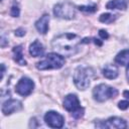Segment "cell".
Here are the masks:
<instances>
[{
    "label": "cell",
    "instance_id": "obj_5",
    "mask_svg": "<svg viewBox=\"0 0 129 129\" xmlns=\"http://www.w3.org/2000/svg\"><path fill=\"white\" fill-rule=\"evenodd\" d=\"M63 108L71 112L75 118H81L84 115V109L80 106V101L78 97L74 94H70L64 97L63 100Z\"/></svg>",
    "mask_w": 129,
    "mask_h": 129
},
{
    "label": "cell",
    "instance_id": "obj_3",
    "mask_svg": "<svg viewBox=\"0 0 129 129\" xmlns=\"http://www.w3.org/2000/svg\"><path fill=\"white\" fill-rule=\"evenodd\" d=\"M64 64V58L59 53H48L42 60L36 63V68L40 71L50 69H60Z\"/></svg>",
    "mask_w": 129,
    "mask_h": 129
},
{
    "label": "cell",
    "instance_id": "obj_22",
    "mask_svg": "<svg viewBox=\"0 0 129 129\" xmlns=\"http://www.w3.org/2000/svg\"><path fill=\"white\" fill-rule=\"evenodd\" d=\"M99 34H100V36H101L103 39H105V38H108V37H109V35H108L107 31H106V30H103V29H101V30L99 31Z\"/></svg>",
    "mask_w": 129,
    "mask_h": 129
},
{
    "label": "cell",
    "instance_id": "obj_6",
    "mask_svg": "<svg viewBox=\"0 0 129 129\" xmlns=\"http://www.w3.org/2000/svg\"><path fill=\"white\" fill-rule=\"evenodd\" d=\"M53 14L62 19H73L76 15V9L73 4L64 2L56 4L53 8Z\"/></svg>",
    "mask_w": 129,
    "mask_h": 129
},
{
    "label": "cell",
    "instance_id": "obj_17",
    "mask_svg": "<svg viewBox=\"0 0 129 129\" xmlns=\"http://www.w3.org/2000/svg\"><path fill=\"white\" fill-rule=\"evenodd\" d=\"M115 19H116V15H113V14H110V13L102 14L99 18V20L101 22H104V23H112Z\"/></svg>",
    "mask_w": 129,
    "mask_h": 129
},
{
    "label": "cell",
    "instance_id": "obj_9",
    "mask_svg": "<svg viewBox=\"0 0 129 129\" xmlns=\"http://www.w3.org/2000/svg\"><path fill=\"white\" fill-rule=\"evenodd\" d=\"M21 108H22V104L20 101L15 99H9L3 103L1 110L4 115H10L16 111H19Z\"/></svg>",
    "mask_w": 129,
    "mask_h": 129
},
{
    "label": "cell",
    "instance_id": "obj_13",
    "mask_svg": "<svg viewBox=\"0 0 129 129\" xmlns=\"http://www.w3.org/2000/svg\"><path fill=\"white\" fill-rule=\"evenodd\" d=\"M43 51H44V48H43V45L38 41V40H35L33 41L30 46H29V53L34 56V57H37V56H41L43 54Z\"/></svg>",
    "mask_w": 129,
    "mask_h": 129
},
{
    "label": "cell",
    "instance_id": "obj_14",
    "mask_svg": "<svg viewBox=\"0 0 129 129\" xmlns=\"http://www.w3.org/2000/svg\"><path fill=\"white\" fill-rule=\"evenodd\" d=\"M115 61L118 64H121L124 67H129V49H124V50L120 51L116 55Z\"/></svg>",
    "mask_w": 129,
    "mask_h": 129
},
{
    "label": "cell",
    "instance_id": "obj_12",
    "mask_svg": "<svg viewBox=\"0 0 129 129\" xmlns=\"http://www.w3.org/2000/svg\"><path fill=\"white\" fill-rule=\"evenodd\" d=\"M103 76L107 79L113 80L118 77V69L115 64H106L103 69Z\"/></svg>",
    "mask_w": 129,
    "mask_h": 129
},
{
    "label": "cell",
    "instance_id": "obj_1",
    "mask_svg": "<svg viewBox=\"0 0 129 129\" xmlns=\"http://www.w3.org/2000/svg\"><path fill=\"white\" fill-rule=\"evenodd\" d=\"M82 42L79 35L75 33H62L52 40L53 49L63 56H72L78 52V45Z\"/></svg>",
    "mask_w": 129,
    "mask_h": 129
},
{
    "label": "cell",
    "instance_id": "obj_4",
    "mask_svg": "<svg viewBox=\"0 0 129 129\" xmlns=\"http://www.w3.org/2000/svg\"><path fill=\"white\" fill-rule=\"evenodd\" d=\"M118 95V91L105 84L96 86L93 90V97L98 102H105L110 98H114Z\"/></svg>",
    "mask_w": 129,
    "mask_h": 129
},
{
    "label": "cell",
    "instance_id": "obj_11",
    "mask_svg": "<svg viewBox=\"0 0 129 129\" xmlns=\"http://www.w3.org/2000/svg\"><path fill=\"white\" fill-rule=\"evenodd\" d=\"M48 22H49V15L48 14H43L35 22V27H36L37 31L41 34H45L48 30Z\"/></svg>",
    "mask_w": 129,
    "mask_h": 129
},
{
    "label": "cell",
    "instance_id": "obj_21",
    "mask_svg": "<svg viewBox=\"0 0 129 129\" xmlns=\"http://www.w3.org/2000/svg\"><path fill=\"white\" fill-rule=\"evenodd\" d=\"M24 34H25V30L23 28H18L15 30V35L17 36H23Z\"/></svg>",
    "mask_w": 129,
    "mask_h": 129
},
{
    "label": "cell",
    "instance_id": "obj_25",
    "mask_svg": "<svg viewBox=\"0 0 129 129\" xmlns=\"http://www.w3.org/2000/svg\"><path fill=\"white\" fill-rule=\"evenodd\" d=\"M127 79H128V82H129V68L127 70Z\"/></svg>",
    "mask_w": 129,
    "mask_h": 129
},
{
    "label": "cell",
    "instance_id": "obj_24",
    "mask_svg": "<svg viewBox=\"0 0 129 129\" xmlns=\"http://www.w3.org/2000/svg\"><path fill=\"white\" fill-rule=\"evenodd\" d=\"M123 95H124V97H125V98H127V99H129V91H124V93H123Z\"/></svg>",
    "mask_w": 129,
    "mask_h": 129
},
{
    "label": "cell",
    "instance_id": "obj_18",
    "mask_svg": "<svg viewBox=\"0 0 129 129\" xmlns=\"http://www.w3.org/2000/svg\"><path fill=\"white\" fill-rule=\"evenodd\" d=\"M79 9L81 11H84V12H95L97 10V6L96 5H89V6H79Z\"/></svg>",
    "mask_w": 129,
    "mask_h": 129
},
{
    "label": "cell",
    "instance_id": "obj_2",
    "mask_svg": "<svg viewBox=\"0 0 129 129\" xmlns=\"http://www.w3.org/2000/svg\"><path fill=\"white\" fill-rule=\"evenodd\" d=\"M94 71L90 67H78L74 74V83L79 90H86L92 79L94 78Z\"/></svg>",
    "mask_w": 129,
    "mask_h": 129
},
{
    "label": "cell",
    "instance_id": "obj_15",
    "mask_svg": "<svg viewBox=\"0 0 129 129\" xmlns=\"http://www.w3.org/2000/svg\"><path fill=\"white\" fill-rule=\"evenodd\" d=\"M12 52H13V58L18 64H20V66H25L26 64V60L23 57V52H22V46L21 45L14 46L13 49H12Z\"/></svg>",
    "mask_w": 129,
    "mask_h": 129
},
{
    "label": "cell",
    "instance_id": "obj_23",
    "mask_svg": "<svg viewBox=\"0 0 129 129\" xmlns=\"http://www.w3.org/2000/svg\"><path fill=\"white\" fill-rule=\"evenodd\" d=\"M1 68H2V72H1V79H3L4 73H5V67H4V64H3V63L1 64Z\"/></svg>",
    "mask_w": 129,
    "mask_h": 129
},
{
    "label": "cell",
    "instance_id": "obj_7",
    "mask_svg": "<svg viewBox=\"0 0 129 129\" xmlns=\"http://www.w3.org/2000/svg\"><path fill=\"white\" fill-rule=\"evenodd\" d=\"M33 88H34L33 81L30 80L29 78L23 77L18 81L17 85L15 86V91L17 92V94L25 97L31 94V92L33 91Z\"/></svg>",
    "mask_w": 129,
    "mask_h": 129
},
{
    "label": "cell",
    "instance_id": "obj_20",
    "mask_svg": "<svg viewBox=\"0 0 129 129\" xmlns=\"http://www.w3.org/2000/svg\"><path fill=\"white\" fill-rule=\"evenodd\" d=\"M118 107L121 110H126L127 108H129V102L128 101H120L118 104Z\"/></svg>",
    "mask_w": 129,
    "mask_h": 129
},
{
    "label": "cell",
    "instance_id": "obj_19",
    "mask_svg": "<svg viewBox=\"0 0 129 129\" xmlns=\"http://www.w3.org/2000/svg\"><path fill=\"white\" fill-rule=\"evenodd\" d=\"M19 13H20V9H19L18 5H17V4H13L12 7H11V10H10L11 16H13V17H18V16H19Z\"/></svg>",
    "mask_w": 129,
    "mask_h": 129
},
{
    "label": "cell",
    "instance_id": "obj_10",
    "mask_svg": "<svg viewBox=\"0 0 129 129\" xmlns=\"http://www.w3.org/2000/svg\"><path fill=\"white\" fill-rule=\"evenodd\" d=\"M96 126H98V127H106V128H110V129H113V128L123 129V128L127 127V124L123 119H121L119 117H111L108 120H106L105 122H103L102 124H96Z\"/></svg>",
    "mask_w": 129,
    "mask_h": 129
},
{
    "label": "cell",
    "instance_id": "obj_8",
    "mask_svg": "<svg viewBox=\"0 0 129 129\" xmlns=\"http://www.w3.org/2000/svg\"><path fill=\"white\" fill-rule=\"evenodd\" d=\"M44 121L51 128H61L64 123V118L55 111H49L44 115Z\"/></svg>",
    "mask_w": 129,
    "mask_h": 129
},
{
    "label": "cell",
    "instance_id": "obj_16",
    "mask_svg": "<svg viewBox=\"0 0 129 129\" xmlns=\"http://www.w3.org/2000/svg\"><path fill=\"white\" fill-rule=\"evenodd\" d=\"M108 9H120L125 10L127 8V2L125 0H111L106 4Z\"/></svg>",
    "mask_w": 129,
    "mask_h": 129
}]
</instances>
